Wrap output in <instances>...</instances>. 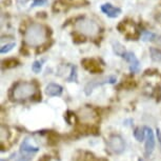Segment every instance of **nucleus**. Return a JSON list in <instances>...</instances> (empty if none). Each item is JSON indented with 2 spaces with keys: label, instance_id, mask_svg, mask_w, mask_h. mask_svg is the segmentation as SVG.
Listing matches in <instances>:
<instances>
[{
  "label": "nucleus",
  "instance_id": "obj_23",
  "mask_svg": "<svg viewBox=\"0 0 161 161\" xmlns=\"http://www.w3.org/2000/svg\"><path fill=\"white\" fill-rule=\"evenodd\" d=\"M50 160H51L50 156H47V155H45V156H42V157H41V159L39 160V161H50Z\"/></svg>",
  "mask_w": 161,
  "mask_h": 161
},
{
  "label": "nucleus",
  "instance_id": "obj_1",
  "mask_svg": "<svg viewBox=\"0 0 161 161\" xmlns=\"http://www.w3.org/2000/svg\"><path fill=\"white\" fill-rule=\"evenodd\" d=\"M47 31L40 23H32L24 32V41L31 47H40L45 42Z\"/></svg>",
  "mask_w": 161,
  "mask_h": 161
},
{
  "label": "nucleus",
  "instance_id": "obj_21",
  "mask_svg": "<svg viewBox=\"0 0 161 161\" xmlns=\"http://www.w3.org/2000/svg\"><path fill=\"white\" fill-rule=\"evenodd\" d=\"M45 2H47V0H34L32 7L35 8V7H39V5H43Z\"/></svg>",
  "mask_w": 161,
  "mask_h": 161
},
{
  "label": "nucleus",
  "instance_id": "obj_22",
  "mask_svg": "<svg viewBox=\"0 0 161 161\" xmlns=\"http://www.w3.org/2000/svg\"><path fill=\"white\" fill-rule=\"evenodd\" d=\"M157 138H158V142H159L160 147H161V130L159 129H157Z\"/></svg>",
  "mask_w": 161,
  "mask_h": 161
},
{
  "label": "nucleus",
  "instance_id": "obj_2",
  "mask_svg": "<svg viewBox=\"0 0 161 161\" xmlns=\"http://www.w3.org/2000/svg\"><path fill=\"white\" fill-rule=\"evenodd\" d=\"M75 28L77 31L81 34L90 36V37H94L99 33V25L95 21L87 19V18H81L75 23Z\"/></svg>",
  "mask_w": 161,
  "mask_h": 161
},
{
  "label": "nucleus",
  "instance_id": "obj_15",
  "mask_svg": "<svg viewBox=\"0 0 161 161\" xmlns=\"http://www.w3.org/2000/svg\"><path fill=\"white\" fill-rule=\"evenodd\" d=\"M145 130L144 127H137V129L135 130V132H134V136H135V138L137 139L138 141H143L144 138L147 137L145 136Z\"/></svg>",
  "mask_w": 161,
  "mask_h": 161
},
{
  "label": "nucleus",
  "instance_id": "obj_11",
  "mask_svg": "<svg viewBox=\"0 0 161 161\" xmlns=\"http://www.w3.org/2000/svg\"><path fill=\"white\" fill-rule=\"evenodd\" d=\"M20 151H21V154L32 155L36 153V152H38L39 148L37 147H35V145L31 144V141H30L29 138H25L20 145Z\"/></svg>",
  "mask_w": 161,
  "mask_h": 161
},
{
  "label": "nucleus",
  "instance_id": "obj_8",
  "mask_svg": "<svg viewBox=\"0 0 161 161\" xmlns=\"http://www.w3.org/2000/svg\"><path fill=\"white\" fill-rule=\"evenodd\" d=\"M121 57H123L130 63V71L132 73H138L140 71V62L132 52H125Z\"/></svg>",
  "mask_w": 161,
  "mask_h": 161
},
{
  "label": "nucleus",
  "instance_id": "obj_17",
  "mask_svg": "<svg viewBox=\"0 0 161 161\" xmlns=\"http://www.w3.org/2000/svg\"><path fill=\"white\" fill-rule=\"evenodd\" d=\"M156 35L152 32H148V31H143L142 32V40L143 41H153Z\"/></svg>",
  "mask_w": 161,
  "mask_h": 161
},
{
  "label": "nucleus",
  "instance_id": "obj_5",
  "mask_svg": "<svg viewBox=\"0 0 161 161\" xmlns=\"http://www.w3.org/2000/svg\"><path fill=\"white\" fill-rule=\"evenodd\" d=\"M118 30L121 33H125V36L127 38H138L139 32L136 29L135 24L132 21H122L118 25Z\"/></svg>",
  "mask_w": 161,
  "mask_h": 161
},
{
  "label": "nucleus",
  "instance_id": "obj_3",
  "mask_svg": "<svg viewBox=\"0 0 161 161\" xmlns=\"http://www.w3.org/2000/svg\"><path fill=\"white\" fill-rule=\"evenodd\" d=\"M36 93V87L31 82H21L17 84L14 90V97L16 99H26Z\"/></svg>",
  "mask_w": 161,
  "mask_h": 161
},
{
  "label": "nucleus",
  "instance_id": "obj_13",
  "mask_svg": "<svg viewBox=\"0 0 161 161\" xmlns=\"http://www.w3.org/2000/svg\"><path fill=\"white\" fill-rule=\"evenodd\" d=\"M32 159V155H25V154H13L12 156L8 158L7 161H30ZM4 161V160H2Z\"/></svg>",
  "mask_w": 161,
  "mask_h": 161
},
{
  "label": "nucleus",
  "instance_id": "obj_4",
  "mask_svg": "<svg viewBox=\"0 0 161 161\" xmlns=\"http://www.w3.org/2000/svg\"><path fill=\"white\" fill-rule=\"evenodd\" d=\"M117 81V78L116 76H108V77H102V78H98V79H94V80H91L89 83L84 86V93L86 95H91V93L93 92L94 89L100 86H103V84H106V83H111L113 84Z\"/></svg>",
  "mask_w": 161,
  "mask_h": 161
},
{
  "label": "nucleus",
  "instance_id": "obj_20",
  "mask_svg": "<svg viewBox=\"0 0 161 161\" xmlns=\"http://www.w3.org/2000/svg\"><path fill=\"white\" fill-rule=\"evenodd\" d=\"M42 62H43V61H39V60H36V61H34V63L32 64L33 72L36 73V74L40 73L41 69H42Z\"/></svg>",
  "mask_w": 161,
  "mask_h": 161
},
{
  "label": "nucleus",
  "instance_id": "obj_16",
  "mask_svg": "<svg viewBox=\"0 0 161 161\" xmlns=\"http://www.w3.org/2000/svg\"><path fill=\"white\" fill-rule=\"evenodd\" d=\"M150 52H151L152 59H153L154 61H161V51L160 50L155 48V47H151Z\"/></svg>",
  "mask_w": 161,
  "mask_h": 161
},
{
  "label": "nucleus",
  "instance_id": "obj_14",
  "mask_svg": "<svg viewBox=\"0 0 161 161\" xmlns=\"http://www.w3.org/2000/svg\"><path fill=\"white\" fill-rule=\"evenodd\" d=\"M19 64H20V62L15 58H10V59H7L2 61V68L3 69H13V68H16V66H18Z\"/></svg>",
  "mask_w": 161,
  "mask_h": 161
},
{
  "label": "nucleus",
  "instance_id": "obj_10",
  "mask_svg": "<svg viewBox=\"0 0 161 161\" xmlns=\"http://www.w3.org/2000/svg\"><path fill=\"white\" fill-rule=\"evenodd\" d=\"M101 11L104 13L108 17L111 18H116L121 14V8H116L111 3H104L101 5Z\"/></svg>",
  "mask_w": 161,
  "mask_h": 161
},
{
  "label": "nucleus",
  "instance_id": "obj_6",
  "mask_svg": "<svg viewBox=\"0 0 161 161\" xmlns=\"http://www.w3.org/2000/svg\"><path fill=\"white\" fill-rule=\"evenodd\" d=\"M108 144L110 150L116 154H121L124 151V148H125V143H124L123 138L118 135L110 137Z\"/></svg>",
  "mask_w": 161,
  "mask_h": 161
},
{
  "label": "nucleus",
  "instance_id": "obj_18",
  "mask_svg": "<svg viewBox=\"0 0 161 161\" xmlns=\"http://www.w3.org/2000/svg\"><path fill=\"white\" fill-rule=\"evenodd\" d=\"M69 82H77V68L75 65L71 66V76L68 78Z\"/></svg>",
  "mask_w": 161,
  "mask_h": 161
},
{
  "label": "nucleus",
  "instance_id": "obj_19",
  "mask_svg": "<svg viewBox=\"0 0 161 161\" xmlns=\"http://www.w3.org/2000/svg\"><path fill=\"white\" fill-rule=\"evenodd\" d=\"M15 45H16V43H15V42H12V43L2 45L1 48H0V53H1V54H7V53H8V52L12 51L15 47Z\"/></svg>",
  "mask_w": 161,
  "mask_h": 161
},
{
  "label": "nucleus",
  "instance_id": "obj_9",
  "mask_svg": "<svg viewBox=\"0 0 161 161\" xmlns=\"http://www.w3.org/2000/svg\"><path fill=\"white\" fill-rule=\"evenodd\" d=\"M144 130L145 133H147V137H145V139H147V141H145V155L150 156L155 148V137L151 127L144 126Z\"/></svg>",
  "mask_w": 161,
  "mask_h": 161
},
{
  "label": "nucleus",
  "instance_id": "obj_12",
  "mask_svg": "<svg viewBox=\"0 0 161 161\" xmlns=\"http://www.w3.org/2000/svg\"><path fill=\"white\" fill-rule=\"evenodd\" d=\"M63 92V89L61 86L56 83H50L45 86V94L47 96L55 97V96H60Z\"/></svg>",
  "mask_w": 161,
  "mask_h": 161
},
{
  "label": "nucleus",
  "instance_id": "obj_24",
  "mask_svg": "<svg viewBox=\"0 0 161 161\" xmlns=\"http://www.w3.org/2000/svg\"><path fill=\"white\" fill-rule=\"evenodd\" d=\"M138 161H143V160H142V159H139Z\"/></svg>",
  "mask_w": 161,
  "mask_h": 161
},
{
  "label": "nucleus",
  "instance_id": "obj_7",
  "mask_svg": "<svg viewBox=\"0 0 161 161\" xmlns=\"http://www.w3.org/2000/svg\"><path fill=\"white\" fill-rule=\"evenodd\" d=\"M83 68L86 69V71H89L90 73H92V74H99V73H102V68L100 66L99 62L97 61L96 59H93V58H86L83 59L82 61Z\"/></svg>",
  "mask_w": 161,
  "mask_h": 161
}]
</instances>
